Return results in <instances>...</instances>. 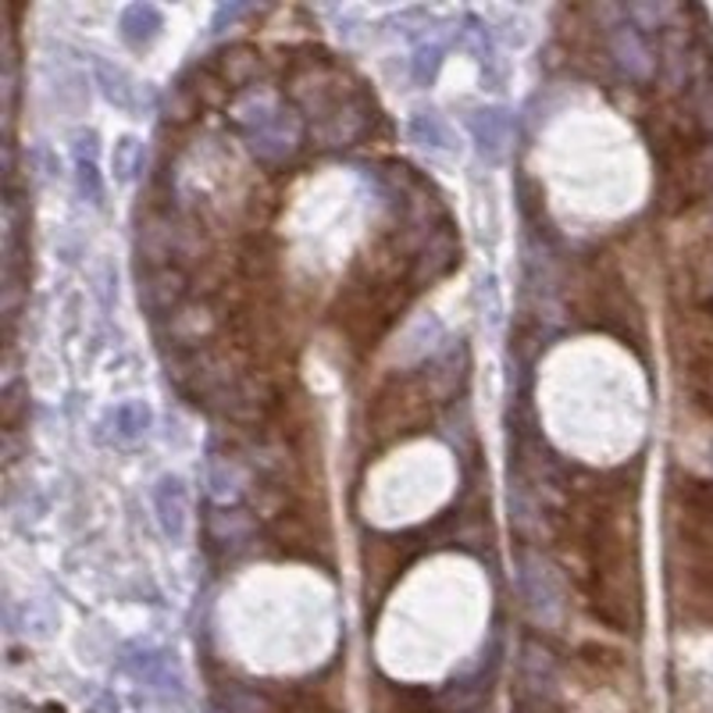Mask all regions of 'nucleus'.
Returning <instances> with one entry per match:
<instances>
[{
    "mask_svg": "<svg viewBox=\"0 0 713 713\" xmlns=\"http://www.w3.org/2000/svg\"><path fill=\"white\" fill-rule=\"evenodd\" d=\"M371 107L361 93H350L342 97L336 107H328L318 122H310V139L318 143V147H328V150H342V147H353V143H361L371 128Z\"/></svg>",
    "mask_w": 713,
    "mask_h": 713,
    "instance_id": "obj_4",
    "label": "nucleus"
},
{
    "mask_svg": "<svg viewBox=\"0 0 713 713\" xmlns=\"http://www.w3.org/2000/svg\"><path fill=\"white\" fill-rule=\"evenodd\" d=\"M193 71H185L176 82H171V90L165 97V122L168 125H190L200 111H204V100L196 93V79L190 82Z\"/></svg>",
    "mask_w": 713,
    "mask_h": 713,
    "instance_id": "obj_19",
    "label": "nucleus"
},
{
    "mask_svg": "<svg viewBox=\"0 0 713 713\" xmlns=\"http://www.w3.org/2000/svg\"><path fill=\"white\" fill-rule=\"evenodd\" d=\"M207 68L225 90H250V86H257V76H261L264 57L253 43H228V47L214 50Z\"/></svg>",
    "mask_w": 713,
    "mask_h": 713,
    "instance_id": "obj_10",
    "label": "nucleus"
},
{
    "mask_svg": "<svg viewBox=\"0 0 713 713\" xmlns=\"http://www.w3.org/2000/svg\"><path fill=\"white\" fill-rule=\"evenodd\" d=\"M467 128L475 136L482 157L499 161L510 147V118L503 107H475L467 114Z\"/></svg>",
    "mask_w": 713,
    "mask_h": 713,
    "instance_id": "obj_14",
    "label": "nucleus"
},
{
    "mask_svg": "<svg viewBox=\"0 0 713 713\" xmlns=\"http://www.w3.org/2000/svg\"><path fill=\"white\" fill-rule=\"evenodd\" d=\"M76 179H79V193L90 200L93 207H100V200H104V182H100V171H97V133L76 136Z\"/></svg>",
    "mask_w": 713,
    "mask_h": 713,
    "instance_id": "obj_18",
    "label": "nucleus"
},
{
    "mask_svg": "<svg viewBox=\"0 0 713 713\" xmlns=\"http://www.w3.org/2000/svg\"><path fill=\"white\" fill-rule=\"evenodd\" d=\"M279 264H282L279 261V250L271 247L264 236H253V239L242 242V250L236 257V275L242 282H250L253 290H257V285H268L271 279L279 275Z\"/></svg>",
    "mask_w": 713,
    "mask_h": 713,
    "instance_id": "obj_16",
    "label": "nucleus"
},
{
    "mask_svg": "<svg viewBox=\"0 0 713 713\" xmlns=\"http://www.w3.org/2000/svg\"><path fill=\"white\" fill-rule=\"evenodd\" d=\"M211 485H214L211 493L218 503H228V499H239L242 493H247V478H242V471H239L233 453L211 456Z\"/></svg>",
    "mask_w": 713,
    "mask_h": 713,
    "instance_id": "obj_21",
    "label": "nucleus"
},
{
    "mask_svg": "<svg viewBox=\"0 0 713 713\" xmlns=\"http://www.w3.org/2000/svg\"><path fill=\"white\" fill-rule=\"evenodd\" d=\"M442 54H446V43H435V39L425 43V47H418V54H414V79L432 82L439 65H442Z\"/></svg>",
    "mask_w": 713,
    "mask_h": 713,
    "instance_id": "obj_23",
    "label": "nucleus"
},
{
    "mask_svg": "<svg viewBox=\"0 0 713 713\" xmlns=\"http://www.w3.org/2000/svg\"><path fill=\"white\" fill-rule=\"evenodd\" d=\"M218 706L222 713H285L275 689L247 681H225L218 684Z\"/></svg>",
    "mask_w": 713,
    "mask_h": 713,
    "instance_id": "obj_15",
    "label": "nucleus"
},
{
    "mask_svg": "<svg viewBox=\"0 0 713 713\" xmlns=\"http://www.w3.org/2000/svg\"><path fill=\"white\" fill-rule=\"evenodd\" d=\"M407 136L428 150H453L450 125L439 118V111H414L407 122Z\"/></svg>",
    "mask_w": 713,
    "mask_h": 713,
    "instance_id": "obj_20",
    "label": "nucleus"
},
{
    "mask_svg": "<svg viewBox=\"0 0 713 713\" xmlns=\"http://www.w3.org/2000/svg\"><path fill=\"white\" fill-rule=\"evenodd\" d=\"M228 310L214 296H190L185 304L161 325L171 350H204L225 339Z\"/></svg>",
    "mask_w": 713,
    "mask_h": 713,
    "instance_id": "obj_3",
    "label": "nucleus"
},
{
    "mask_svg": "<svg viewBox=\"0 0 713 713\" xmlns=\"http://www.w3.org/2000/svg\"><path fill=\"white\" fill-rule=\"evenodd\" d=\"M107 421L118 442H136L147 435V428H150V407L139 404V399H128V404H118L107 414Z\"/></svg>",
    "mask_w": 713,
    "mask_h": 713,
    "instance_id": "obj_22",
    "label": "nucleus"
},
{
    "mask_svg": "<svg viewBox=\"0 0 713 713\" xmlns=\"http://www.w3.org/2000/svg\"><path fill=\"white\" fill-rule=\"evenodd\" d=\"M257 539V518L253 510H239V507H214L207 518V546L214 553H225L228 561L239 556L242 550Z\"/></svg>",
    "mask_w": 713,
    "mask_h": 713,
    "instance_id": "obj_9",
    "label": "nucleus"
},
{
    "mask_svg": "<svg viewBox=\"0 0 713 713\" xmlns=\"http://www.w3.org/2000/svg\"><path fill=\"white\" fill-rule=\"evenodd\" d=\"M154 510H157V524H161L165 539L182 542L185 535V521H190V493L179 475H165L154 489Z\"/></svg>",
    "mask_w": 713,
    "mask_h": 713,
    "instance_id": "obj_13",
    "label": "nucleus"
},
{
    "mask_svg": "<svg viewBox=\"0 0 713 713\" xmlns=\"http://www.w3.org/2000/svg\"><path fill=\"white\" fill-rule=\"evenodd\" d=\"M299 136H304V125H299V118L293 111L268 107L261 118H253L247 125V139H250L253 154L268 165L285 161V157L299 147Z\"/></svg>",
    "mask_w": 713,
    "mask_h": 713,
    "instance_id": "obj_6",
    "label": "nucleus"
},
{
    "mask_svg": "<svg viewBox=\"0 0 713 713\" xmlns=\"http://www.w3.org/2000/svg\"><path fill=\"white\" fill-rule=\"evenodd\" d=\"M161 29H165V14L157 4H128L118 19V36L125 47H133V50L150 47V43L161 36Z\"/></svg>",
    "mask_w": 713,
    "mask_h": 713,
    "instance_id": "obj_17",
    "label": "nucleus"
},
{
    "mask_svg": "<svg viewBox=\"0 0 713 713\" xmlns=\"http://www.w3.org/2000/svg\"><path fill=\"white\" fill-rule=\"evenodd\" d=\"M193 296V282L182 268H143L139 275V307L150 314L157 325H165L185 299Z\"/></svg>",
    "mask_w": 713,
    "mask_h": 713,
    "instance_id": "obj_5",
    "label": "nucleus"
},
{
    "mask_svg": "<svg viewBox=\"0 0 713 713\" xmlns=\"http://www.w3.org/2000/svg\"><path fill=\"white\" fill-rule=\"evenodd\" d=\"M521 596L539 624H553L561 610V592L553 585V570L542 564L539 553H521Z\"/></svg>",
    "mask_w": 713,
    "mask_h": 713,
    "instance_id": "obj_8",
    "label": "nucleus"
},
{
    "mask_svg": "<svg viewBox=\"0 0 713 713\" xmlns=\"http://www.w3.org/2000/svg\"><path fill=\"white\" fill-rule=\"evenodd\" d=\"M97 71L100 76H104V93H107V100H114V104L118 107H133V86H128V79L122 76L118 68H107V65H97Z\"/></svg>",
    "mask_w": 713,
    "mask_h": 713,
    "instance_id": "obj_24",
    "label": "nucleus"
},
{
    "mask_svg": "<svg viewBox=\"0 0 713 713\" xmlns=\"http://www.w3.org/2000/svg\"><path fill=\"white\" fill-rule=\"evenodd\" d=\"M521 678H518V692L535 695V699H550L553 695V681H556V660L553 653L542 646L539 638L528 635L521 642V656H518Z\"/></svg>",
    "mask_w": 713,
    "mask_h": 713,
    "instance_id": "obj_12",
    "label": "nucleus"
},
{
    "mask_svg": "<svg viewBox=\"0 0 713 713\" xmlns=\"http://www.w3.org/2000/svg\"><path fill=\"white\" fill-rule=\"evenodd\" d=\"M271 542L279 546V553L293 556V561H314V564H328V553H332V532H328L325 513H314L310 507L296 503L268 524Z\"/></svg>",
    "mask_w": 713,
    "mask_h": 713,
    "instance_id": "obj_2",
    "label": "nucleus"
},
{
    "mask_svg": "<svg viewBox=\"0 0 713 713\" xmlns=\"http://www.w3.org/2000/svg\"><path fill=\"white\" fill-rule=\"evenodd\" d=\"M435 410H439V399L428 389L421 371L393 375L367 404V435L375 439L378 446L410 439L435 421Z\"/></svg>",
    "mask_w": 713,
    "mask_h": 713,
    "instance_id": "obj_1",
    "label": "nucleus"
},
{
    "mask_svg": "<svg viewBox=\"0 0 713 713\" xmlns=\"http://www.w3.org/2000/svg\"><path fill=\"white\" fill-rule=\"evenodd\" d=\"M489 670H471V675L453 678L450 684H442L435 695V713H478L489 703V689H493Z\"/></svg>",
    "mask_w": 713,
    "mask_h": 713,
    "instance_id": "obj_11",
    "label": "nucleus"
},
{
    "mask_svg": "<svg viewBox=\"0 0 713 713\" xmlns=\"http://www.w3.org/2000/svg\"><path fill=\"white\" fill-rule=\"evenodd\" d=\"M136 154H139V143L133 136L118 139V147H114V171H118V179H128L136 171V161H133Z\"/></svg>",
    "mask_w": 713,
    "mask_h": 713,
    "instance_id": "obj_25",
    "label": "nucleus"
},
{
    "mask_svg": "<svg viewBox=\"0 0 713 713\" xmlns=\"http://www.w3.org/2000/svg\"><path fill=\"white\" fill-rule=\"evenodd\" d=\"M414 546L410 535H371L364 542V578L367 589L382 596L389 585L404 575V567L410 564Z\"/></svg>",
    "mask_w": 713,
    "mask_h": 713,
    "instance_id": "obj_7",
    "label": "nucleus"
}]
</instances>
